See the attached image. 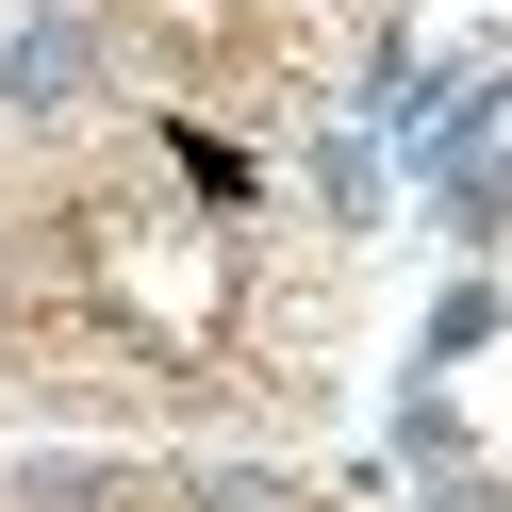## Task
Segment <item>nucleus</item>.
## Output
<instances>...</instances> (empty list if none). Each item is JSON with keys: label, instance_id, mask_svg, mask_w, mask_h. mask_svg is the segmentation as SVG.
Wrapping results in <instances>:
<instances>
[{"label": "nucleus", "instance_id": "1", "mask_svg": "<svg viewBox=\"0 0 512 512\" xmlns=\"http://www.w3.org/2000/svg\"><path fill=\"white\" fill-rule=\"evenodd\" d=\"M397 182H479V166H512V67H446V83H413V116H397V149H380Z\"/></svg>", "mask_w": 512, "mask_h": 512}, {"label": "nucleus", "instance_id": "2", "mask_svg": "<svg viewBox=\"0 0 512 512\" xmlns=\"http://www.w3.org/2000/svg\"><path fill=\"white\" fill-rule=\"evenodd\" d=\"M83 83H100V17H83V0H34V17L0 34V100H17V116H67Z\"/></svg>", "mask_w": 512, "mask_h": 512}, {"label": "nucleus", "instance_id": "3", "mask_svg": "<svg viewBox=\"0 0 512 512\" xmlns=\"http://www.w3.org/2000/svg\"><path fill=\"white\" fill-rule=\"evenodd\" d=\"M496 331H512V298H496V281L463 265V281H446V298H430V331H413V380H446V364H479V347H496Z\"/></svg>", "mask_w": 512, "mask_h": 512}, {"label": "nucleus", "instance_id": "4", "mask_svg": "<svg viewBox=\"0 0 512 512\" xmlns=\"http://www.w3.org/2000/svg\"><path fill=\"white\" fill-rule=\"evenodd\" d=\"M314 182H331V199H347V215H364V199H397V166H380V133H364V116H347V133H331V149H314Z\"/></svg>", "mask_w": 512, "mask_h": 512}, {"label": "nucleus", "instance_id": "5", "mask_svg": "<svg viewBox=\"0 0 512 512\" xmlns=\"http://www.w3.org/2000/svg\"><path fill=\"white\" fill-rule=\"evenodd\" d=\"M397 463H413V479H446V463H463V413H446L430 380H413V397H397Z\"/></svg>", "mask_w": 512, "mask_h": 512}]
</instances>
